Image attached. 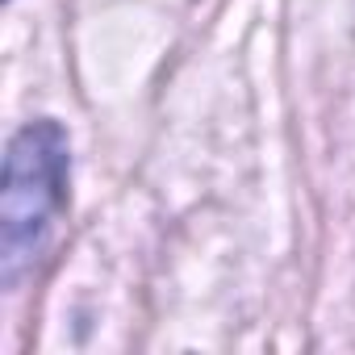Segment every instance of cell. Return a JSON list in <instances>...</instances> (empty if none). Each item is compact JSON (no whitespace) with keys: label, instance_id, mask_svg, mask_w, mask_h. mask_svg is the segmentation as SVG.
<instances>
[{"label":"cell","instance_id":"6da1fadb","mask_svg":"<svg viewBox=\"0 0 355 355\" xmlns=\"http://www.w3.org/2000/svg\"><path fill=\"white\" fill-rule=\"evenodd\" d=\"M71 142L55 117L26 121L5 150L0 184V284L17 288L67 209Z\"/></svg>","mask_w":355,"mask_h":355}]
</instances>
